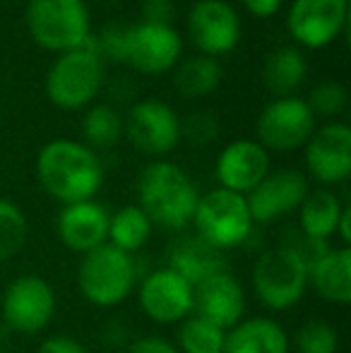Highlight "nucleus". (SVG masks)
<instances>
[{"label": "nucleus", "mask_w": 351, "mask_h": 353, "mask_svg": "<svg viewBox=\"0 0 351 353\" xmlns=\"http://www.w3.org/2000/svg\"><path fill=\"white\" fill-rule=\"evenodd\" d=\"M37 176L41 188L63 205L87 202L103 183V168L94 149L75 140H53L39 152Z\"/></svg>", "instance_id": "1"}, {"label": "nucleus", "mask_w": 351, "mask_h": 353, "mask_svg": "<svg viewBox=\"0 0 351 353\" xmlns=\"http://www.w3.org/2000/svg\"><path fill=\"white\" fill-rule=\"evenodd\" d=\"M137 197V207L147 214L152 226L159 223L169 231H181L192 223V214L200 200L188 173L169 161H154L140 173Z\"/></svg>", "instance_id": "2"}, {"label": "nucleus", "mask_w": 351, "mask_h": 353, "mask_svg": "<svg viewBox=\"0 0 351 353\" xmlns=\"http://www.w3.org/2000/svg\"><path fill=\"white\" fill-rule=\"evenodd\" d=\"M101 51H106L113 61H123L132 65L135 70L145 74L166 72L178 63L181 56V37L176 29L166 24H111L101 34L99 41Z\"/></svg>", "instance_id": "3"}, {"label": "nucleus", "mask_w": 351, "mask_h": 353, "mask_svg": "<svg viewBox=\"0 0 351 353\" xmlns=\"http://www.w3.org/2000/svg\"><path fill=\"white\" fill-rule=\"evenodd\" d=\"M101 46L92 34L72 51L58 56L46 77V92L56 106L75 111L92 101L101 87Z\"/></svg>", "instance_id": "4"}, {"label": "nucleus", "mask_w": 351, "mask_h": 353, "mask_svg": "<svg viewBox=\"0 0 351 353\" xmlns=\"http://www.w3.org/2000/svg\"><path fill=\"white\" fill-rule=\"evenodd\" d=\"M77 283L89 303L99 307H113L126 301L135 288L137 265L132 255L103 243L82 255Z\"/></svg>", "instance_id": "5"}, {"label": "nucleus", "mask_w": 351, "mask_h": 353, "mask_svg": "<svg viewBox=\"0 0 351 353\" xmlns=\"http://www.w3.org/2000/svg\"><path fill=\"white\" fill-rule=\"evenodd\" d=\"M192 223L202 241L217 250L243 245L253 233V219L248 212L245 195L217 188L197 200Z\"/></svg>", "instance_id": "6"}, {"label": "nucleus", "mask_w": 351, "mask_h": 353, "mask_svg": "<svg viewBox=\"0 0 351 353\" xmlns=\"http://www.w3.org/2000/svg\"><path fill=\"white\" fill-rule=\"evenodd\" d=\"M253 288L270 310H289L308 288V265L286 245L263 252L253 267Z\"/></svg>", "instance_id": "7"}, {"label": "nucleus", "mask_w": 351, "mask_h": 353, "mask_svg": "<svg viewBox=\"0 0 351 353\" xmlns=\"http://www.w3.org/2000/svg\"><path fill=\"white\" fill-rule=\"evenodd\" d=\"M27 27L39 46L72 51L89 37V14L82 0H29Z\"/></svg>", "instance_id": "8"}, {"label": "nucleus", "mask_w": 351, "mask_h": 353, "mask_svg": "<svg viewBox=\"0 0 351 353\" xmlns=\"http://www.w3.org/2000/svg\"><path fill=\"white\" fill-rule=\"evenodd\" d=\"M56 312L51 283L37 274L17 276L3 293V317L19 334H37Z\"/></svg>", "instance_id": "9"}, {"label": "nucleus", "mask_w": 351, "mask_h": 353, "mask_svg": "<svg viewBox=\"0 0 351 353\" xmlns=\"http://www.w3.org/2000/svg\"><path fill=\"white\" fill-rule=\"evenodd\" d=\"M315 130V113L299 97H279L267 103L258 118V135L265 149L291 152L303 147Z\"/></svg>", "instance_id": "10"}, {"label": "nucleus", "mask_w": 351, "mask_h": 353, "mask_svg": "<svg viewBox=\"0 0 351 353\" xmlns=\"http://www.w3.org/2000/svg\"><path fill=\"white\" fill-rule=\"evenodd\" d=\"M347 0H294L286 27L301 46L323 48L347 27Z\"/></svg>", "instance_id": "11"}, {"label": "nucleus", "mask_w": 351, "mask_h": 353, "mask_svg": "<svg viewBox=\"0 0 351 353\" xmlns=\"http://www.w3.org/2000/svg\"><path fill=\"white\" fill-rule=\"evenodd\" d=\"M188 34L205 56L217 58L239 43L241 19L224 0H200L188 14Z\"/></svg>", "instance_id": "12"}, {"label": "nucleus", "mask_w": 351, "mask_h": 353, "mask_svg": "<svg viewBox=\"0 0 351 353\" xmlns=\"http://www.w3.org/2000/svg\"><path fill=\"white\" fill-rule=\"evenodd\" d=\"M126 130L132 147L150 157H164L181 140V123L174 108L157 99H147L132 106Z\"/></svg>", "instance_id": "13"}, {"label": "nucleus", "mask_w": 351, "mask_h": 353, "mask_svg": "<svg viewBox=\"0 0 351 353\" xmlns=\"http://www.w3.org/2000/svg\"><path fill=\"white\" fill-rule=\"evenodd\" d=\"M245 293L229 272H217L192 286V315L229 332L243 320Z\"/></svg>", "instance_id": "14"}, {"label": "nucleus", "mask_w": 351, "mask_h": 353, "mask_svg": "<svg viewBox=\"0 0 351 353\" xmlns=\"http://www.w3.org/2000/svg\"><path fill=\"white\" fill-rule=\"evenodd\" d=\"M140 307L159 325L181 322L192 312V286L174 270L161 267L140 283Z\"/></svg>", "instance_id": "15"}, {"label": "nucleus", "mask_w": 351, "mask_h": 353, "mask_svg": "<svg viewBox=\"0 0 351 353\" xmlns=\"http://www.w3.org/2000/svg\"><path fill=\"white\" fill-rule=\"evenodd\" d=\"M308 181L299 171H274L245 195L253 223H270L274 219L299 210L308 195Z\"/></svg>", "instance_id": "16"}, {"label": "nucleus", "mask_w": 351, "mask_h": 353, "mask_svg": "<svg viewBox=\"0 0 351 353\" xmlns=\"http://www.w3.org/2000/svg\"><path fill=\"white\" fill-rule=\"evenodd\" d=\"M305 163L315 181L334 185L351 173V130L344 123H330L305 142Z\"/></svg>", "instance_id": "17"}, {"label": "nucleus", "mask_w": 351, "mask_h": 353, "mask_svg": "<svg viewBox=\"0 0 351 353\" xmlns=\"http://www.w3.org/2000/svg\"><path fill=\"white\" fill-rule=\"evenodd\" d=\"M270 173V154L260 142L236 140L217 159V181L224 190L248 195Z\"/></svg>", "instance_id": "18"}, {"label": "nucleus", "mask_w": 351, "mask_h": 353, "mask_svg": "<svg viewBox=\"0 0 351 353\" xmlns=\"http://www.w3.org/2000/svg\"><path fill=\"white\" fill-rule=\"evenodd\" d=\"M56 226L61 241L82 255L108 241V212L94 200L66 205L58 214Z\"/></svg>", "instance_id": "19"}, {"label": "nucleus", "mask_w": 351, "mask_h": 353, "mask_svg": "<svg viewBox=\"0 0 351 353\" xmlns=\"http://www.w3.org/2000/svg\"><path fill=\"white\" fill-rule=\"evenodd\" d=\"M166 267L183 276L190 286H195L207 276L224 272V257H221V250L212 248L195 233V236H183L171 243Z\"/></svg>", "instance_id": "20"}, {"label": "nucleus", "mask_w": 351, "mask_h": 353, "mask_svg": "<svg viewBox=\"0 0 351 353\" xmlns=\"http://www.w3.org/2000/svg\"><path fill=\"white\" fill-rule=\"evenodd\" d=\"M308 283L323 301L347 305L351 301V250L330 248L308 267Z\"/></svg>", "instance_id": "21"}, {"label": "nucleus", "mask_w": 351, "mask_h": 353, "mask_svg": "<svg viewBox=\"0 0 351 353\" xmlns=\"http://www.w3.org/2000/svg\"><path fill=\"white\" fill-rule=\"evenodd\" d=\"M224 353H289V336L270 317L241 320L226 332Z\"/></svg>", "instance_id": "22"}, {"label": "nucleus", "mask_w": 351, "mask_h": 353, "mask_svg": "<svg viewBox=\"0 0 351 353\" xmlns=\"http://www.w3.org/2000/svg\"><path fill=\"white\" fill-rule=\"evenodd\" d=\"M301 233L315 241H328L337 233V223L342 216L344 207L339 197L330 190L308 192L301 202Z\"/></svg>", "instance_id": "23"}, {"label": "nucleus", "mask_w": 351, "mask_h": 353, "mask_svg": "<svg viewBox=\"0 0 351 353\" xmlns=\"http://www.w3.org/2000/svg\"><path fill=\"white\" fill-rule=\"evenodd\" d=\"M305 72H308V63H305L303 53L294 46L277 48L265 63V84L277 99L279 97H294L296 89L303 84Z\"/></svg>", "instance_id": "24"}, {"label": "nucleus", "mask_w": 351, "mask_h": 353, "mask_svg": "<svg viewBox=\"0 0 351 353\" xmlns=\"http://www.w3.org/2000/svg\"><path fill=\"white\" fill-rule=\"evenodd\" d=\"M152 236V221L147 219V214L137 205L123 207L113 216H108V245L118 248V250L137 252L140 248H145V243Z\"/></svg>", "instance_id": "25"}, {"label": "nucleus", "mask_w": 351, "mask_h": 353, "mask_svg": "<svg viewBox=\"0 0 351 353\" xmlns=\"http://www.w3.org/2000/svg\"><path fill=\"white\" fill-rule=\"evenodd\" d=\"M221 82V65L217 58L210 56H195L188 58L176 72V87L183 97L197 99L212 94Z\"/></svg>", "instance_id": "26"}, {"label": "nucleus", "mask_w": 351, "mask_h": 353, "mask_svg": "<svg viewBox=\"0 0 351 353\" xmlns=\"http://www.w3.org/2000/svg\"><path fill=\"white\" fill-rule=\"evenodd\" d=\"M226 332L197 315H188L178 330V349L183 353H224Z\"/></svg>", "instance_id": "27"}, {"label": "nucleus", "mask_w": 351, "mask_h": 353, "mask_svg": "<svg viewBox=\"0 0 351 353\" xmlns=\"http://www.w3.org/2000/svg\"><path fill=\"white\" fill-rule=\"evenodd\" d=\"M27 216L17 205L0 197V262L14 257L27 243Z\"/></svg>", "instance_id": "28"}, {"label": "nucleus", "mask_w": 351, "mask_h": 353, "mask_svg": "<svg viewBox=\"0 0 351 353\" xmlns=\"http://www.w3.org/2000/svg\"><path fill=\"white\" fill-rule=\"evenodd\" d=\"M82 130H85V137L92 147L108 149L121 137L123 123L121 116L111 106H94L89 108L85 121H82Z\"/></svg>", "instance_id": "29"}, {"label": "nucleus", "mask_w": 351, "mask_h": 353, "mask_svg": "<svg viewBox=\"0 0 351 353\" xmlns=\"http://www.w3.org/2000/svg\"><path fill=\"white\" fill-rule=\"evenodd\" d=\"M339 334L334 325L323 320H310L296 332V351L299 353H337Z\"/></svg>", "instance_id": "30"}, {"label": "nucleus", "mask_w": 351, "mask_h": 353, "mask_svg": "<svg viewBox=\"0 0 351 353\" xmlns=\"http://www.w3.org/2000/svg\"><path fill=\"white\" fill-rule=\"evenodd\" d=\"M349 103V94H347V87L339 82H320L318 87L313 89L308 99V106L310 111H318L323 116H339V113L347 108Z\"/></svg>", "instance_id": "31"}, {"label": "nucleus", "mask_w": 351, "mask_h": 353, "mask_svg": "<svg viewBox=\"0 0 351 353\" xmlns=\"http://www.w3.org/2000/svg\"><path fill=\"white\" fill-rule=\"evenodd\" d=\"M181 135H185L192 144H207L219 135V123L207 113H195L181 125Z\"/></svg>", "instance_id": "32"}, {"label": "nucleus", "mask_w": 351, "mask_h": 353, "mask_svg": "<svg viewBox=\"0 0 351 353\" xmlns=\"http://www.w3.org/2000/svg\"><path fill=\"white\" fill-rule=\"evenodd\" d=\"M142 12H145V22L169 27L174 17V0H142Z\"/></svg>", "instance_id": "33"}, {"label": "nucleus", "mask_w": 351, "mask_h": 353, "mask_svg": "<svg viewBox=\"0 0 351 353\" xmlns=\"http://www.w3.org/2000/svg\"><path fill=\"white\" fill-rule=\"evenodd\" d=\"M126 353H181L171 341L161 339V336H142V339L132 341Z\"/></svg>", "instance_id": "34"}, {"label": "nucleus", "mask_w": 351, "mask_h": 353, "mask_svg": "<svg viewBox=\"0 0 351 353\" xmlns=\"http://www.w3.org/2000/svg\"><path fill=\"white\" fill-rule=\"evenodd\" d=\"M39 353H87V349L70 336H48L39 346Z\"/></svg>", "instance_id": "35"}, {"label": "nucleus", "mask_w": 351, "mask_h": 353, "mask_svg": "<svg viewBox=\"0 0 351 353\" xmlns=\"http://www.w3.org/2000/svg\"><path fill=\"white\" fill-rule=\"evenodd\" d=\"M245 10H248L250 14H255V17H272V14L279 10L281 0H243Z\"/></svg>", "instance_id": "36"}, {"label": "nucleus", "mask_w": 351, "mask_h": 353, "mask_svg": "<svg viewBox=\"0 0 351 353\" xmlns=\"http://www.w3.org/2000/svg\"><path fill=\"white\" fill-rule=\"evenodd\" d=\"M351 210L349 207H344V212H342V216H339V223H337V236L344 241V248H349V243H351Z\"/></svg>", "instance_id": "37"}]
</instances>
